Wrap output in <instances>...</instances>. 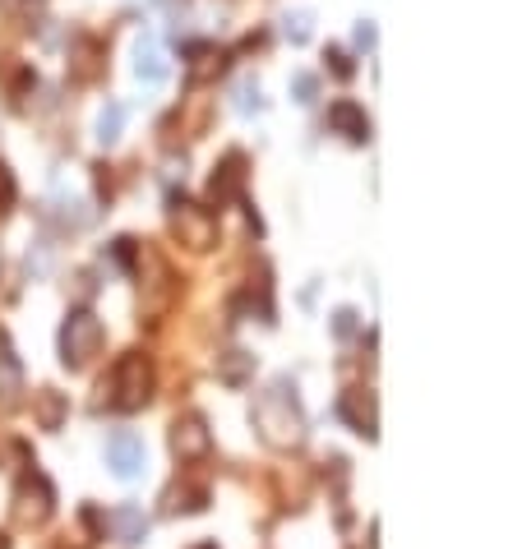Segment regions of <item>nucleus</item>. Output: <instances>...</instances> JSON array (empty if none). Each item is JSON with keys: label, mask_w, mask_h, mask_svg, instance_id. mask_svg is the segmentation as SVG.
Returning a JSON list of instances; mask_svg holds the SVG:
<instances>
[{"label": "nucleus", "mask_w": 522, "mask_h": 549, "mask_svg": "<svg viewBox=\"0 0 522 549\" xmlns=\"http://www.w3.org/2000/svg\"><path fill=\"white\" fill-rule=\"evenodd\" d=\"M255 430L268 448H296L305 439V416L301 402L287 393V383H273L268 393H259L255 402Z\"/></svg>", "instance_id": "1"}, {"label": "nucleus", "mask_w": 522, "mask_h": 549, "mask_svg": "<svg viewBox=\"0 0 522 549\" xmlns=\"http://www.w3.org/2000/svg\"><path fill=\"white\" fill-rule=\"evenodd\" d=\"M102 393H107L111 411H139V406H148V397H153V365H148V356L130 351V356L116 360V370L102 383Z\"/></svg>", "instance_id": "2"}, {"label": "nucleus", "mask_w": 522, "mask_h": 549, "mask_svg": "<svg viewBox=\"0 0 522 549\" xmlns=\"http://www.w3.org/2000/svg\"><path fill=\"white\" fill-rule=\"evenodd\" d=\"M102 342H107V328H102L98 314L74 310L70 319H65V328H61V360L70 365V370H84V365H93V356L102 351Z\"/></svg>", "instance_id": "3"}, {"label": "nucleus", "mask_w": 522, "mask_h": 549, "mask_svg": "<svg viewBox=\"0 0 522 549\" xmlns=\"http://www.w3.org/2000/svg\"><path fill=\"white\" fill-rule=\"evenodd\" d=\"M171 227H176V236L190 245V250H208L213 240H218V217L208 213V208H199V203H171Z\"/></svg>", "instance_id": "4"}, {"label": "nucleus", "mask_w": 522, "mask_h": 549, "mask_svg": "<svg viewBox=\"0 0 522 549\" xmlns=\"http://www.w3.org/2000/svg\"><path fill=\"white\" fill-rule=\"evenodd\" d=\"M51 485H47V476H24L19 480V490H14V522H24V526H42L51 517Z\"/></svg>", "instance_id": "5"}, {"label": "nucleus", "mask_w": 522, "mask_h": 549, "mask_svg": "<svg viewBox=\"0 0 522 549\" xmlns=\"http://www.w3.org/2000/svg\"><path fill=\"white\" fill-rule=\"evenodd\" d=\"M144 462H148V448H144V439H139L134 430H116L107 439V466L121 480H134L139 471H144Z\"/></svg>", "instance_id": "6"}, {"label": "nucleus", "mask_w": 522, "mask_h": 549, "mask_svg": "<svg viewBox=\"0 0 522 549\" xmlns=\"http://www.w3.org/2000/svg\"><path fill=\"white\" fill-rule=\"evenodd\" d=\"M208 448H213V434L199 416H185L171 425V453L181 462H199V457H208Z\"/></svg>", "instance_id": "7"}, {"label": "nucleus", "mask_w": 522, "mask_h": 549, "mask_svg": "<svg viewBox=\"0 0 522 549\" xmlns=\"http://www.w3.org/2000/svg\"><path fill=\"white\" fill-rule=\"evenodd\" d=\"M167 74H171V65H167V56H162L158 37H144V42L134 47V79L144 88H162Z\"/></svg>", "instance_id": "8"}, {"label": "nucleus", "mask_w": 522, "mask_h": 549, "mask_svg": "<svg viewBox=\"0 0 522 549\" xmlns=\"http://www.w3.org/2000/svg\"><path fill=\"white\" fill-rule=\"evenodd\" d=\"M241 190H245V157L241 153H227V162H222L218 176H213V185H208V199L222 208V203H231Z\"/></svg>", "instance_id": "9"}, {"label": "nucleus", "mask_w": 522, "mask_h": 549, "mask_svg": "<svg viewBox=\"0 0 522 549\" xmlns=\"http://www.w3.org/2000/svg\"><path fill=\"white\" fill-rule=\"evenodd\" d=\"M328 125H333L338 134H347L352 144H365V139H370V120H365V111L356 107V102H333Z\"/></svg>", "instance_id": "10"}, {"label": "nucleus", "mask_w": 522, "mask_h": 549, "mask_svg": "<svg viewBox=\"0 0 522 549\" xmlns=\"http://www.w3.org/2000/svg\"><path fill=\"white\" fill-rule=\"evenodd\" d=\"M218 70H222V51H218V47H208V42L190 47V65H185L190 84H204V79H213Z\"/></svg>", "instance_id": "11"}, {"label": "nucleus", "mask_w": 522, "mask_h": 549, "mask_svg": "<svg viewBox=\"0 0 522 549\" xmlns=\"http://www.w3.org/2000/svg\"><path fill=\"white\" fill-rule=\"evenodd\" d=\"M342 416L352 420V430L365 434V439L375 434V406H370V397H365V393H347V397H342Z\"/></svg>", "instance_id": "12"}, {"label": "nucleus", "mask_w": 522, "mask_h": 549, "mask_svg": "<svg viewBox=\"0 0 522 549\" xmlns=\"http://www.w3.org/2000/svg\"><path fill=\"white\" fill-rule=\"evenodd\" d=\"M111 526H116V536H121L125 545H139V540L148 536V517L139 513V508H130V503L111 513Z\"/></svg>", "instance_id": "13"}, {"label": "nucleus", "mask_w": 522, "mask_h": 549, "mask_svg": "<svg viewBox=\"0 0 522 549\" xmlns=\"http://www.w3.org/2000/svg\"><path fill=\"white\" fill-rule=\"evenodd\" d=\"M37 420H42V430H56L65 420V397L42 388V393H37Z\"/></svg>", "instance_id": "14"}, {"label": "nucleus", "mask_w": 522, "mask_h": 549, "mask_svg": "<svg viewBox=\"0 0 522 549\" xmlns=\"http://www.w3.org/2000/svg\"><path fill=\"white\" fill-rule=\"evenodd\" d=\"M121 130H125V107H121V102H111V107L98 116V139H102V144H116Z\"/></svg>", "instance_id": "15"}, {"label": "nucleus", "mask_w": 522, "mask_h": 549, "mask_svg": "<svg viewBox=\"0 0 522 549\" xmlns=\"http://www.w3.org/2000/svg\"><path fill=\"white\" fill-rule=\"evenodd\" d=\"M0 10L19 19V24H33L37 14H42V0H0Z\"/></svg>", "instance_id": "16"}, {"label": "nucleus", "mask_w": 522, "mask_h": 549, "mask_svg": "<svg viewBox=\"0 0 522 549\" xmlns=\"http://www.w3.org/2000/svg\"><path fill=\"white\" fill-rule=\"evenodd\" d=\"M245 370H250V356H245V351H227V360H222V379H227V383H241Z\"/></svg>", "instance_id": "17"}, {"label": "nucleus", "mask_w": 522, "mask_h": 549, "mask_svg": "<svg viewBox=\"0 0 522 549\" xmlns=\"http://www.w3.org/2000/svg\"><path fill=\"white\" fill-rule=\"evenodd\" d=\"M10 203H14V180H10V171L0 167V213H5Z\"/></svg>", "instance_id": "18"}, {"label": "nucleus", "mask_w": 522, "mask_h": 549, "mask_svg": "<svg viewBox=\"0 0 522 549\" xmlns=\"http://www.w3.org/2000/svg\"><path fill=\"white\" fill-rule=\"evenodd\" d=\"M236 107H241V111H259V88L245 84V88H241V102H236Z\"/></svg>", "instance_id": "19"}, {"label": "nucleus", "mask_w": 522, "mask_h": 549, "mask_svg": "<svg viewBox=\"0 0 522 549\" xmlns=\"http://www.w3.org/2000/svg\"><path fill=\"white\" fill-rule=\"evenodd\" d=\"M310 97H315V79L301 74V79H296V102H310Z\"/></svg>", "instance_id": "20"}, {"label": "nucleus", "mask_w": 522, "mask_h": 549, "mask_svg": "<svg viewBox=\"0 0 522 549\" xmlns=\"http://www.w3.org/2000/svg\"><path fill=\"white\" fill-rule=\"evenodd\" d=\"M0 549H10V536H5V531H0Z\"/></svg>", "instance_id": "21"}, {"label": "nucleus", "mask_w": 522, "mask_h": 549, "mask_svg": "<svg viewBox=\"0 0 522 549\" xmlns=\"http://www.w3.org/2000/svg\"><path fill=\"white\" fill-rule=\"evenodd\" d=\"M199 549H218V545H199Z\"/></svg>", "instance_id": "22"}]
</instances>
